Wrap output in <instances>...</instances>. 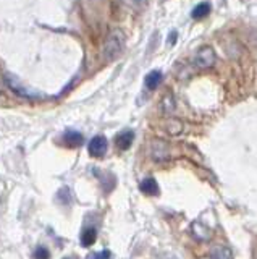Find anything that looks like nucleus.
Masks as SVG:
<instances>
[{
	"label": "nucleus",
	"instance_id": "f257e3e1",
	"mask_svg": "<svg viewBox=\"0 0 257 259\" xmlns=\"http://www.w3.org/2000/svg\"><path fill=\"white\" fill-rule=\"evenodd\" d=\"M123 49H125V34L120 29H115L110 32L107 41H105L102 55L107 62H112L123 52Z\"/></svg>",
	"mask_w": 257,
	"mask_h": 259
},
{
	"label": "nucleus",
	"instance_id": "f03ea898",
	"mask_svg": "<svg viewBox=\"0 0 257 259\" xmlns=\"http://www.w3.org/2000/svg\"><path fill=\"white\" fill-rule=\"evenodd\" d=\"M215 52L212 47H200L198 54H196V58H194V62L199 68H210L212 65L215 63Z\"/></svg>",
	"mask_w": 257,
	"mask_h": 259
},
{
	"label": "nucleus",
	"instance_id": "7ed1b4c3",
	"mask_svg": "<svg viewBox=\"0 0 257 259\" xmlns=\"http://www.w3.org/2000/svg\"><path fill=\"white\" fill-rule=\"evenodd\" d=\"M87 151H89V154H91L92 157L100 159L105 152H107V140H105L104 136H100V135L94 136L91 140V143H89Z\"/></svg>",
	"mask_w": 257,
	"mask_h": 259
},
{
	"label": "nucleus",
	"instance_id": "20e7f679",
	"mask_svg": "<svg viewBox=\"0 0 257 259\" xmlns=\"http://www.w3.org/2000/svg\"><path fill=\"white\" fill-rule=\"evenodd\" d=\"M133 141H135V131H131V130L121 131L120 135L115 136V144L118 146L121 151L130 149V146L133 144Z\"/></svg>",
	"mask_w": 257,
	"mask_h": 259
},
{
	"label": "nucleus",
	"instance_id": "39448f33",
	"mask_svg": "<svg viewBox=\"0 0 257 259\" xmlns=\"http://www.w3.org/2000/svg\"><path fill=\"white\" fill-rule=\"evenodd\" d=\"M63 140L68 147H80L83 144V135L76 130H66Z\"/></svg>",
	"mask_w": 257,
	"mask_h": 259
},
{
	"label": "nucleus",
	"instance_id": "423d86ee",
	"mask_svg": "<svg viewBox=\"0 0 257 259\" xmlns=\"http://www.w3.org/2000/svg\"><path fill=\"white\" fill-rule=\"evenodd\" d=\"M139 190H141L144 195H147V196H157L159 193H160L157 181H155L154 178H146V180H143L141 185H139Z\"/></svg>",
	"mask_w": 257,
	"mask_h": 259
},
{
	"label": "nucleus",
	"instance_id": "0eeeda50",
	"mask_svg": "<svg viewBox=\"0 0 257 259\" xmlns=\"http://www.w3.org/2000/svg\"><path fill=\"white\" fill-rule=\"evenodd\" d=\"M160 81H162V71L154 70V71H150V73L146 75V78H144V85H146V87L149 91H154V89H157Z\"/></svg>",
	"mask_w": 257,
	"mask_h": 259
},
{
	"label": "nucleus",
	"instance_id": "6e6552de",
	"mask_svg": "<svg viewBox=\"0 0 257 259\" xmlns=\"http://www.w3.org/2000/svg\"><path fill=\"white\" fill-rule=\"evenodd\" d=\"M7 85H8L10 87H12V89L16 92V94H20V96H23V97H37L36 94H32L31 91L25 89V87L21 86L20 83L16 81L15 78H12V76H10V75L7 76Z\"/></svg>",
	"mask_w": 257,
	"mask_h": 259
},
{
	"label": "nucleus",
	"instance_id": "1a4fd4ad",
	"mask_svg": "<svg viewBox=\"0 0 257 259\" xmlns=\"http://www.w3.org/2000/svg\"><path fill=\"white\" fill-rule=\"evenodd\" d=\"M209 13H210V3L209 2H202V3H199V5L194 7V10L191 12V16L194 20H202Z\"/></svg>",
	"mask_w": 257,
	"mask_h": 259
},
{
	"label": "nucleus",
	"instance_id": "9d476101",
	"mask_svg": "<svg viewBox=\"0 0 257 259\" xmlns=\"http://www.w3.org/2000/svg\"><path fill=\"white\" fill-rule=\"evenodd\" d=\"M96 236H97V232L96 229H86L85 232L81 233V245L83 246H92L96 243Z\"/></svg>",
	"mask_w": 257,
	"mask_h": 259
},
{
	"label": "nucleus",
	"instance_id": "9b49d317",
	"mask_svg": "<svg viewBox=\"0 0 257 259\" xmlns=\"http://www.w3.org/2000/svg\"><path fill=\"white\" fill-rule=\"evenodd\" d=\"M212 259H233L231 251L225 246H215L210 253Z\"/></svg>",
	"mask_w": 257,
	"mask_h": 259
},
{
	"label": "nucleus",
	"instance_id": "f8f14e48",
	"mask_svg": "<svg viewBox=\"0 0 257 259\" xmlns=\"http://www.w3.org/2000/svg\"><path fill=\"white\" fill-rule=\"evenodd\" d=\"M49 251L44 246H39L37 250L34 251V259H49Z\"/></svg>",
	"mask_w": 257,
	"mask_h": 259
},
{
	"label": "nucleus",
	"instance_id": "ddd939ff",
	"mask_svg": "<svg viewBox=\"0 0 257 259\" xmlns=\"http://www.w3.org/2000/svg\"><path fill=\"white\" fill-rule=\"evenodd\" d=\"M112 258V255H110V251H102V253H99V255H94L92 256V259H110Z\"/></svg>",
	"mask_w": 257,
	"mask_h": 259
},
{
	"label": "nucleus",
	"instance_id": "4468645a",
	"mask_svg": "<svg viewBox=\"0 0 257 259\" xmlns=\"http://www.w3.org/2000/svg\"><path fill=\"white\" fill-rule=\"evenodd\" d=\"M176 36H178V32L176 31H171V34L169 36V41H167V44H169V46H173V44L176 42Z\"/></svg>",
	"mask_w": 257,
	"mask_h": 259
},
{
	"label": "nucleus",
	"instance_id": "2eb2a0df",
	"mask_svg": "<svg viewBox=\"0 0 257 259\" xmlns=\"http://www.w3.org/2000/svg\"><path fill=\"white\" fill-rule=\"evenodd\" d=\"M3 78H2V75H0V92H2V89H3Z\"/></svg>",
	"mask_w": 257,
	"mask_h": 259
}]
</instances>
